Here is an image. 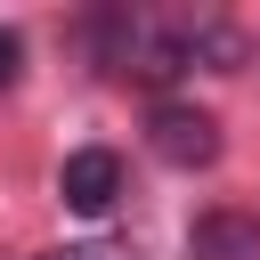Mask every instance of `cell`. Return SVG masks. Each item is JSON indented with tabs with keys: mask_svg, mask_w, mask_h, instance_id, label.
I'll return each instance as SVG.
<instances>
[{
	"mask_svg": "<svg viewBox=\"0 0 260 260\" xmlns=\"http://www.w3.org/2000/svg\"><path fill=\"white\" fill-rule=\"evenodd\" d=\"M49 260H130V252H114V244H73V252H49Z\"/></svg>",
	"mask_w": 260,
	"mask_h": 260,
	"instance_id": "obj_5",
	"label": "cell"
},
{
	"mask_svg": "<svg viewBox=\"0 0 260 260\" xmlns=\"http://www.w3.org/2000/svg\"><path fill=\"white\" fill-rule=\"evenodd\" d=\"M57 195H65V211H81V219L114 211V195H122V154H114V146H81V154H65Z\"/></svg>",
	"mask_w": 260,
	"mask_h": 260,
	"instance_id": "obj_2",
	"label": "cell"
},
{
	"mask_svg": "<svg viewBox=\"0 0 260 260\" xmlns=\"http://www.w3.org/2000/svg\"><path fill=\"white\" fill-rule=\"evenodd\" d=\"M146 146L171 171H203V162H219V122L203 106H154L146 114Z\"/></svg>",
	"mask_w": 260,
	"mask_h": 260,
	"instance_id": "obj_1",
	"label": "cell"
},
{
	"mask_svg": "<svg viewBox=\"0 0 260 260\" xmlns=\"http://www.w3.org/2000/svg\"><path fill=\"white\" fill-rule=\"evenodd\" d=\"M16 73H24V41H16V32H8V24H0V89H8V81H16Z\"/></svg>",
	"mask_w": 260,
	"mask_h": 260,
	"instance_id": "obj_4",
	"label": "cell"
},
{
	"mask_svg": "<svg viewBox=\"0 0 260 260\" xmlns=\"http://www.w3.org/2000/svg\"><path fill=\"white\" fill-rule=\"evenodd\" d=\"M187 252L195 260H260V219L252 211H203L187 228Z\"/></svg>",
	"mask_w": 260,
	"mask_h": 260,
	"instance_id": "obj_3",
	"label": "cell"
}]
</instances>
